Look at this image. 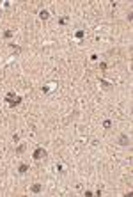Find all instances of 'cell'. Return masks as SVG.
Instances as JSON below:
<instances>
[{
  "label": "cell",
  "mask_w": 133,
  "mask_h": 197,
  "mask_svg": "<svg viewBox=\"0 0 133 197\" xmlns=\"http://www.w3.org/2000/svg\"><path fill=\"white\" fill-rule=\"evenodd\" d=\"M107 67H108V64H107V62H101V64H99V69H101V71H105Z\"/></svg>",
  "instance_id": "9a60e30c"
},
{
  "label": "cell",
  "mask_w": 133,
  "mask_h": 197,
  "mask_svg": "<svg viewBox=\"0 0 133 197\" xmlns=\"http://www.w3.org/2000/svg\"><path fill=\"white\" fill-rule=\"evenodd\" d=\"M30 190H32L34 194H39V192H41V185H39V183H34V185L30 186Z\"/></svg>",
  "instance_id": "52a82bcc"
},
{
  "label": "cell",
  "mask_w": 133,
  "mask_h": 197,
  "mask_svg": "<svg viewBox=\"0 0 133 197\" xmlns=\"http://www.w3.org/2000/svg\"><path fill=\"white\" fill-rule=\"evenodd\" d=\"M12 34H14V30H5L4 37H5V39H9V37H12Z\"/></svg>",
  "instance_id": "7c38bea8"
},
{
  "label": "cell",
  "mask_w": 133,
  "mask_h": 197,
  "mask_svg": "<svg viewBox=\"0 0 133 197\" xmlns=\"http://www.w3.org/2000/svg\"><path fill=\"white\" fill-rule=\"evenodd\" d=\"M27 171H28V165H27V163H20L18 172H20V174H27Z\"/></svg>",
  "instance_id": "277c9868"
},
{
  "label": "cell",
  "mask_w": 133,
  "mask_h": 197,
  "mask_svg": "<svg viewBox=\"0 0 133 197\" xmlns=\"http://www.w3.org/2000/svg\"><path fill=\"white\" fill-rule=\"evenodd\" d=\"M103 128H105V130H110V128H112V121H110V119L103 121Z\"/></svg>",
  "instance_id": "30bf717a"
},
{
  "label": "cell",
  "mask_w": 133,
  "mask_h": 197,
  "mask_svg": "<svg viewBox=\"0 0 133 197\" xmlns=\"http://www.w3.org/2000/svg\"><path fill=\"white\" fill-rule=\"evenodd\" d=\"M20 103H21V98H18V96H16V98H14V100L9 103V107H18Z\"/></svg>",
  "instance_id": "ba28073f"
},
{
  "label": "cell",
  "mask_w": 133,
  "mask_h": 197,
  "mask_svg": "<svg viewBox=\"0 0 133 197\" xmlns=\"http://www.w3.org/2000/svg\"><path fill=\"white\" fill-rule=\"evenodd\" d=\"M9 48L14 52V53H20L21 52V46H18V44H14V43H9Z\"/></svg>",
  "instance_id": "5b68a950"
},
{
  "label": "cell",
  "mask_w": 133,
  "mask_h": 197,
  "mask_svg": "<svg viewBox=\"0 0 133 197\" xmlns=\"http://www.w3.org/2000/svg\"><path fill=\"white\" fill-rule=\"evenodd\" d=\"M39 18H41V20H48V18H50V13H48L46 9H41V11H39Z\"/></svg>",
  "instance_id": "3957f363"
},
{
  "label": "cell",
  "mask_w": 133,
  "mask_h": 197,
  "mask_svg": "<svg viewBox=\"0 0 133 197\" xmlns=\"http://www.w3.org/2000/svg\"><path fill=\"white\" fill-rule=\"evenodd\" d=\"M59 23H60V25H66V23H68V16H62V18H59Z\"/></svg>",
  "instance_id": "5bb4252c"
},
{
  "label": "cell",
  "mask_w": 133,
  "mask_h": 197,
  "mask_svg": "<svg viewBox=\"0 0 133 197\" xmlns=\"http://www.w3.org/2000/svg\"><path fill=\"white\" fill-rule=\"evenodd\" d=\"M18 140H20V135H18V133H14V135H12V142H14V144H16Z\"/></svg>",
  "instance_id": "2e32d148"
},
{
  "label": "cell",
  "mask_w": 133,
  "mask_h": 197,
  "mask_svg": "<svg viewBox=\"0 0 133 197\" xmlns=\"http://www.w3.org/2000/svg\"><path fill=\"white\" fill-rule=\"evenodd\" d=\"M119 144H121V146H130V137H128V135H124V133H121L119 135Z\"/></svg>",
  "instance_id": "7a4b0ae2"
},
{
  "label": "cell",
  "mask_w": 133,
  "mask_h": 197,
  "mask_svg": "<svg viewBox=\"0 0 133 197\" xmlns=\"http://www.w3.org/2000/svg\"><path fill=\"white\" fill-rule=\"evenodd\" d=\"M44 156H46V151H44L43 147H37V149L34 151V155H32L34 160H41V158H44Z\"/></svg>",
  "instance_id": "6da1fadb"
},
{
  "label": "cell",
  "mask_w": 133,
  "mask_h": 197,
  "mask_svg": "<svg viewBox=\"0 0 133 197\" xmlns=\"http://www.w3.org/2000/svg\"><path fill=\"white\" fill-rule=\"evenodd\" d=\"M99 84H101V87H103V89H105V91H108L110 87H112V85H110V82H107V80H103V78H99Z\"/></svg>",
  "instance_id": "8992f818"
},
{
  "label": "cell",
  "mask_w": 133,
  "mask_h": 197,
  "mask_svg": "<svg viewBox=\"0 0 133 197\" xmlns=\"http://www.w3.org/2000/svg\"><path fill=\"white\" fill-rule=\"evenodd\" d=\"M23 151H25V144H21V146H18V147H16V153H18V155H21Z\"/></svg>",
  "instance_id": "4fadbf2b"
},
{
  "label": "cell",
  "mask_w": 133,
  "mask_h": 197,
  "mask_svg": "<svg viewBox=\"0 0 133 197\" xmlns=\"http://www.w3.org/2000/svg\"><path fill=\"white\" fill-rule=\"evenodd\" d=\"M50 89H51V85H46V87H43V92H48Z\"/></svg>",
  "instance_id": "e0dca14e"
},
{
  "label": "cell",
  "mask_w": 133,
  "mask_h": 197,
  "mask_svg": "<svg viewBox=\"0 0 133 197\" xmlns=\"http://www.w3.org/2000/svg\"><path fill=\"white\" fill-rule=\"evenodd\" d=\"M14 98H16V96H14V92L11 91V92H7V94H5V101H7V103H11Z\"/></svg>",
  "instance_id": "9c48e42d"
},
{
  "label": "cell",
  "mask_w": 133,
  "mask_h": 197,
  "mask_svg": "<svg viewBox=\"0 0 133 197\" xmlns=\"http://www.w3.org/2000/svg\"><path fill=\"white\" fill-rule=\"evenodd\" d=\"M76 39H84V36H85V32H84V30H76Z\"/></svg>",
  "instance_id": "8fae6325"
}]
</instances>
